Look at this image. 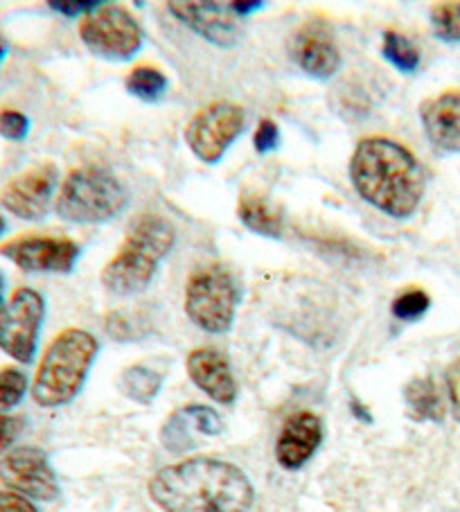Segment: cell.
Wrapping results in <instances>:
<instances>
[{
    "instance_id": "obj_1",
    "label": "cell",
    "mask_w": 460,
    "mask_h": 512,
    "mask_svg": "<svg viewBox=\"0 0 460 512\" xmlns=\"http://www.w3.org/2000/svg\"><path fill=\"white\" fill-rule=\"evenodd\" d=\"M149 497L163 512H249L253 483L240 467L217 458H188L158 470Z\"/></svg>"
},
{
    "instance_id": "obj_2",
    "label": "cell",
    "mask_w": 460,
    "mask_h": 512,
    "mask_svg": "<svg viewBox=\"0 0 460 512\" xmlns=\"http://www.w3.org/2000/svg\"><path fill=\"white\" fill-rule=\"evenodd\" d=\"M350 181L361 199L393 219L418 210L427 176L409 149L391 138H364L350 158Z\"/></svg>"
},
{
    "instance_id": "obj_3",
    "label": "cell",
    "mask_w": 460,
    "mask_h": 512,
    "mask_svg": "<svg viewBox=\"0 0 460 512\" xmlns=\"http://www.w3.org/2000/svg\"><path fill=\"white\" fill-rule=\"evenodd\" d=\"M176 242L174 226L165 217L145 213L129 224L120 251L102 269V285L118 298L145 291L158 271V264L170 255Z\"/></svg>"
},
{
    "instance_id": "obj_4",
    "label": "cell",
    "mask_w": 460,
    "mask_h": 512,
    "mask_svg": "<svg viewBox=\"0 0 460 512\" xmlns=\"http://www.w3.org/2000/svg\"><path fill=\"white\" fill-rule=\"evenodd\" d=\"M97 352H100V343L91 332L68 328L57 334L34 375V402L43 409H57V406L73 402L86 384L88 370H91Z\"/></svg>"
},
{
    "instance_id": "obj_5",
    "label": "cell",
    "mask_w": 460,
    "mask_h": 512,
    "mask_svg": "<svg viewBox=\"0 0 460 512\" xmlns=\"http://www.w3.org/2000/svg\"><path fill=\"white\" fill-rule=\"evenodd\" d=\"M129 203V192L113 172L97 165L73 170L61 185L55 210L68 224H104Z\"/></svg>"
},
{
    "instance_id": "obj_6",
    "label": "cell",
    "mask_w": 460,
    "mask_h": 512,
    "mask_svg": "<svg viewBox=\"0 0 460 512\" xmlns=\"http://www.w3.org/2000/svg\"><path fill=\"white\" fill-rule=\"evenodd\" d=\"M242 291L233 271L224 264H206L197 269L185 287V312L190 321L208 334H226L233 328Z\"/></svg>"
},
{
    "instance_id": "obj_7",
    "label": "cell",
    "mask_w": 460,
    "mask_h": 512,
    "mask_svg": "<svg viewBox=\"0 0 460 512\" xmlns=\"http://www.w3.org/2000/svg\"><path fill=\"white\" fill-rule=\"evenodd\" d=\"M79 37L95 57L113 64L134 59L143 48V28L120 5L104 3L100 10L88 14L79 28Z\"/></svg>"
},
{
    "instance_id": "obj_8",
    "label": "cell",
    "mask_w": 460,
    "mask_h": 512,
    "mask_svg": "<svg viewBox=\"0 0 460 512\" xmlns=\"http://www.w3.org/2000/svg\"><path fill=\"white\" fill-rule=\"evenodd\" d=\"M246 111L233 102H212L194 113L185 125L183 138L190 152L203 163H219L228 147L242 136Z\"/></svg>"
},
{
    "instance_id": "obj_9",
    "label": "cell",
    "mask_w": 460,
    "mask_h": 512,
    "mask_svg": "<svg viewBox=\"0 0 460 512\" xmlns=\"http://www.w3.org/2000/svg\"><path fill=\"white\" fill-rule=\"evenodd\" d=\"M46 316V300L30 287L16 289L0 310V350L19 364H32Z\"/></svg>"
},
{
    "instance_id": "obj_10",
    "label": "cell",
    "mask_w": 460,
    "mask_h": 512,
    "mask_svg": "<svg viewBox=\"0 0 460 512\" xmlns=\"http://www.w3.org/2000/svg\"><path fill=\"white\" fill-rule=\"evenodd\" d=\"M0 483L25 499L55 501L59 481L48 454L39 447H16L0 458Z\"/></svg>"
},
{
    "instance_id": "obj_11",
    "label": "cell",
    "mask_w": 460,
    "mask_h": 512,
    "mask_svg": "<svg viewBox=\"0 0 460 512\" xmlns=\"http://www.w3.org/2000/svg\"><path fill=\"white\" fill-rule=\"evenodd\" d=\"M0 255L28 273H61V276H66L75 269L82 249L66 237L25 235L0 246Z\"/></svg>"
},
{
    "instance_id": "obj_12",
    "label": "cell",
    "mask_w": 460,
    "mask_h": 512,
    "mask_svg": "<svg viewBox=\"0 0 460 512\" xmlns=\"http://www.w3.org/2000/svg\"><path fill=\"white\" fill-rule=\"evenodd\" d=\"M291 59L305 75L318 82L332 79L341 66V52L330 25L321 19H312L300 25L291 37Z\"/></svg>"
},
{
    "instance_id": "obj_13",
    "label": "cell",
    "mask_w": 460,
    "mask_h": 512,
    "mask_svg": "<svg viewBox=\"0 0 460 512\" xmlns=\"http://www.w3.org/2000/svg\"><path fill=\"white\" fill-rule=\"evenodd\" d=\"M55 188L57 167L46 163L41 167H34V170L23 172L14 181L7 183L0 203L12 215L25 219V222H39V219L48 215Z\"/></svg>"
},
{
    "instance_id": "obj_14",
    "label": "cell",
    "mask_w": 460,
    "mask_h": 512,
    "mask_svg": "<svg viewBox=\"0 0 460 512\" xmlns=\"http://www.w3.org/2000/svg\"><path fill=\"white\" fill-rule=\"evenodd\" d=\"M176 21L210 41L212 46L233 48L242 39V25L228 5L221 3H167Z\"/></svg>"
},
{
    "instance_id": "obj_15",
    "label": "cell",
    "mask_w": 460,
    "mask_h": 512,
    "mask_svg": "<svg viewBox=\"0 0 460 512\" xmlns=\"http://www.w3.org/2000/svg\"><path fill=\"white\" fill-rule=\"evenodd\" d=\"M323 443V422L309 411L289 416L280 429L276 458L285 470H300Z\"/></svg>"
},
{
    "instance_id": "obj_16",
    "label": "cell",
    "mask_w": 460,
    "mask_h": 512,
    "mask_svg": "<svg viewBox=\"0 0 460 512\" xmlns=\"http://www.w3.org/2000/svg\"><path fill=\"white\" fill-rule=\"evenodd\" d=\"M194 431L215 438L224 431V420H221L219 413L212 411L210 406H183L181 411H174L172 416L165 420V425L161 429V440L165 449H170L172 454H183L197 445L192 438Z\"/></svg>"
},
{
    "instance_id": "obj_17",
    "label": "cell",
    "mask_w": 460,
    "mask_h": 512,
    "mask_svg": "<svg viewBox=\"0 0 460 512\" xmlns=\"http://www.w3.org/2000/svg\"><path fill=\"white\" fill-rule=\"evenodd\" d=\"M188 375L210 400L219 404H233L237 397V382L224 352L212 348L192 350L188 357Z\"/></svg>"
},
{
    "instance_id": "obj_18",
    "label": "cell",
    "mask_w": 460,
    "mask_h": 512,
    "mask_svg": "<svg viewBox=\"0 0 460 512\" xmlns=\"http://www.w3.org/2000/svg\"><path fill=\"white\" fill-rule=\"evenodd\" d=\"M424 134L433 147L449 154H460V91H447L431 97L420 109Z\"/></svg>"
},
{
    "instance_id": "obj_19",
    "label": "cell",
    "mask_w": 460,
    "mask_h": 512,
    "mask_svg": "<svg viewBox=\"0 0 460 512\" xmlns=\"http://www.w3.org/2000/svg\"><path fill=\"white\" fill-rule=\"evenodd\" d=\"M237 217H240V222L249 228L251 233L269 237V240H280L282 237L285 213H282V208L276 206V203L262 197V194H242L240 203H237Z\"/></svg>"
},
{
    "instance_id": "obj_20",
    "label": "cell",
    "mask_w": 460,
    "mask_h": 512,
    "mask_svg": "<svg viewBox=\"0 0 460 512\" xmlns=\"http://www.w3.org/2000/svg\"><path fill=\"white\" fill-rule=\"evenodd\" d=\"M404 400L409 406V416L418 422H440L445 418V402L431 377H415L404 388Z\"/></svg>"
},
{
    "instance_id": "obj_21",
    "label": "cell",
    "mask_w": 460,
    "mask_h": 512,
    "mask_svg": "<svg viewBox=\"0 0 460 512\" xmlns=\"http://www.w3.org/2000/svg\"><path fill=\"white\" fill-rule=\"evenodd\" d=\"M163 379L156 370L147 366H129L125 373L120 375V391L125 393L129 400L138 404H149L154 397L161 393Z\"/></svg>"
},
{
    "instance_id": "obj_22",
    "label": "cell",
    "mask_w": 460,
    "mask_h": 512,
    "mask_svg": "<svg viewBox=\"0 0 460 512\" xmlns=\"http://www.w3.org/2000/svg\"><path fill=\"white\" fill-rule=\"evenodd\" d=\"M167 77L154 66H138L127 75V93L143 102H158L167 93Z\"/></svg>"
},
{
    "instance_id": "obj_23",
    "label": "cell",
    "mask_w": 460,
    "mask_h": 512,
    "mask_svg": "<svg viewBox=\"0 0 460 512\" xmlns=\"http://www.w3.org/2000/svg\"><path fill=\"white\" fill-rule=\"evenodd\" d=\"M382 55L393 64L400 73H413L420 66V50L415 48V43L411 39H406L404 34L388 30L384 34V43H382Z\"/></svg>"
},
{
    "instance_id": "obj_24",
    "label": "cell",
    "mask_w": 460,
    "mask_h": 512,
    "mask_svg": "<svg viewBox=\"0 0 460 512\" xmlns=\"http://www.w3.org/2000/svg\"><path fill=\"white\" fill-rule=\"evenodd\" d=\"M433 34L445 43H460V3H438L431 7Z\"/></svg>"
},
{
    "instance_id": "obj_25",
    "label": "cell",
    "mask_w": 460,
    "mask_h": 512,
    "mask_svg": "<svg viewBox=\"0 0 460 512\" xmlns=\"http://www.w3.org/2000/svg\"><path fill=\"white\" fill-rule=\"evenodd\" d=\"M28 393V377L19 368L0 370V416L12 411Z\"/></svg>"
},
{
    "instance_id": "obj_26",
    "label": "cell",
    "mask_w": 460,
    "mask_h": 512,
    "mask_svg": "<svg viewBox=\"0 0 460 512\" xmlns=\"http://www.w3.org/2000/svg\"><path fill=\"white\" fill-rule=\"evenodd\" d=\"M431 298L422 289H406L393 300V316L400 321H418L429 312Z\"/></svg>"
},
{
    "instance_id": "obj_27",
    "label": "cell",
    "mask_w": 460,
    "mask_h": 512,
    "mask_svg": "<svg viewBox=\"0 0 460 512\" xmlns=\"http://www.w3.org/2000/svg\"><path fill=\"white\" fill-rule=\"evenodd\" d=\"M30 134V118L25 116L21 111H14V109H5L0 111V136L5 140H14V143H19V140H25Z\"/></svg>"
},
{
    "instance_id": "obj_28",
    "label": "cell",
    "mask_w": 460,
    "mask_h": 512,
    "mask_svg": "<svg viewBox=\"0 0 460 512\" xmlns=\"http://www.w3.org/2000/svg\"><path fill=\"white\" fill-rule=\"evenodd\" d=\"M253 145L258 154H271L280 147V129L273 120H262L253 134Z\"/></svg>"
},
{
    "instance_id": "obj_29",
    "label": "cell",
    "mask_w": 460,
    "mask_h": 512,
    "mask_svg": "<svg viewBox=\"0 0 460 512\" xmlns=\"http://www.w3.org/2000/svg\"><path fill=\"white\" fill-rule=\"evenodd\" d=\"M25 420L21 416H0V456L10 452V447L16 443V438L21 436Z\"/></svg>"
},
{
    "instance_id": "obj_30",
    "label": "cell",
    "mask_w": 460,
    "mask_h": 512,
    "mask_svg": "<svg viewBox=\"0 0 460 512\" xmlns=\"http://www.w3.org/2000/svg\"><path fill=\"white\" fill-rule=\"evenodd\" d=\"M52 10L64 14V16H77V14H93L104 5V0H79V3H59V0H50L48 3Z\"/></svg>"
},
{
    "instance_id": "obj_31",
    "label": "cell",
    "mask_w": 460,
    "mask_h": 512,
    "mask_svg": "<svg viewBox=\"0 0 460 512\" xmlns=\"http://www.w3.org/2000/svg\"><path fill=\"white\" fill-rule=\"evenodd\" d=\"M0 512H39L30 499L12 490H0Z\"/></svg>"
},
{
    "instance_id": "obj_32",
    "label": "cell",
    "mask_w": 460,
    "mask_h": 512,
    "mask_svg": "<svg viewBox=\"0 0 460 512\" xmlns=\"http://www.w3.org/2000/svg\"><path fill=\"white\" fill-rule=\"evenodd\" d=\"M447 388H449V400L454 416L460 422V361L447 370Z\"/></svg>"
},
{
    "instance_id": "obj_33",
    "label": "cell",
    "mask_w": 460,
    "mask_h": 512,
    "mask_svg": "<svg viewBox=\"0 0 460 512\" xmlns=\"http://www.w3.org/2000/svg\"><path fill=\"white\" fill-rule=\"evenodd\" d=\"M228 7L235 16H244L262 10V7H267V3H228Z\"/></svg>"
},
{
    "instance_id": "obj_34",
    "label": "cell",
    "mask_w": 460,
    "mask_h": 512,
    "mask_svg": "<svg viewBox=\"0 0 460 512\" xmlns=\"http://www.w3.org/2000/svg\"><path fill=\"white\" fill-rule=\"evenodd\" d=\"M5 307V280L3 276H0V310Z\"/></svg>"
},
{
    "instance_id": "obj_35",
    "label": "cell",
    "mask_w": 460,
    "mask_h": 512,
    "mask_svg": "<svg viewBox=\"0 0 460 512\" xmlns=\"http://www.w3.org/2000/svg\"><path fill=\"white\" fill-rule=\"evenodd\" d=\"M7 57V46L3 41H0V61H3Z\"/></svg>"
},
{
    "instance_id": "obj_36",
    "label": "cell",
    "mask_w": 460,
    "mask_h": 512,
    "mask_svg": "<svg viewBox=\"0 0 460 512\" xmlns=\"http://www.w3.org/2000/svg\"><path fill=\"white\" fill-rule=\"evenodd\" d=\"M7 231V224H5V219L3 217H0V235H3Z\"/></svg>"
}]
</instances>
